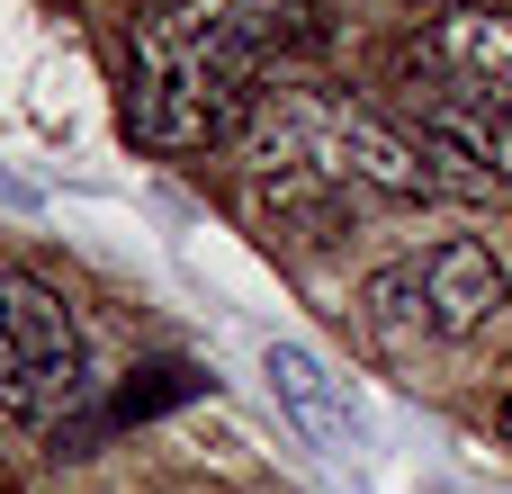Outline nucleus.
Here are the masks:
<instances>
[{
	"mask_svg": "<svg viewBox=\"0 0 512 494\" xmlns=\"http://www.w3.org/2000/svg\"><path fill=\"white\" fill-rule=\"evenodd\" d=\"M81 396V324L36 270H0V423H36Z\"/></svg>",
	"mask_w": 512,
	"mask_h": 494,
	"instance_id": "nucleus-4",
	"label": "nucleus"
},
{
	"mask_svg": "<svg viewBox=\"0 0 512 494\" xmlns=\"http://www.w3.org/2000/svg\"><path fill=\"white\" fill-rule=\"evenodd\" d=\"M252 171L279 180V189H315V180H369L387 198H432L441 171L423 162L414 135L378 126L369 108H342V99H315V90H288L279 108L252 117Z\"/></svg>",
	"mask_w": 512,
	"mask_h": 494,
	"instance_id": "nucleus-3",
	"label": "nucleus"
},
{
	"mask_svg": "<svg viewBox=\"0 0 512 494\" xmlns=\"http://www.w3.org/2000/svg\"><path fill=\"white\" fill-rule=\"evenodd\" d=\"M261 378H270V396L288 405V423L306 432V450H324V459H351V450H360V414H351L342 378H333L306 342H270V351H261Z\"/></svg>",
	"mask_w": 512,
	"mask_h": 494,
	"instance_id": "nucleus-6",
	"label": "nucleus"
},
{
	"mask_svg": "<svg viewBox=\"0 0 512 494\" xmlns=\"http://www.w3.org/2000/svg\"><path fill=\"white\" fill-rule=\"evenodd\" d=\"M369 306H378L387 333L468 342V333L495 324V306H504V270H495V252H486L477 234H450V243H432L423 261L378 270V279H369Z\"/></svg>",
	"mask_w": 512,
	"mask_h": 494,
	"instance_id": "nucleus-5",
	"label": "nucleus"
},
{
	"mask_svg": "<svg viewBox=\"0 0 512 494\" xmlns=\"http://www.w3.org/2000/svg\"><path fill=\"white\" fill-rule=\"evenodd\" d=\"M153 387H126L117 396V414H162V405H180V396H198V378L189 369H144Z\"/></svg>",
	"mask_w": 512,
	"mask_h": 494,
	"instance_id": "nucleus-7",
	"label": "nucleus"
},
{
	"mask_svg": "<svg viewBox=\"0 0 512 494\" xmlns=\"http://www.w3.org/2000/svg\"><path fill=\"white\" fill-rule=\"evenodd\" d=\"M297 0H162L126 54V135L153 153H207L261 99V72L297 45Z\"/></svg>",
	"mask_w": 512,
	"mask_h": 494,
	"instance_id": "nucleus-1",
	"label": "nucleus"
},
{
	"mask_svg": "<svg viewBox=\"0 0 512 494\" xmlns=\"http://www.w3.org/2000/svg\"><path fill=\"white\" fill-rule=\"evenodd\" d=\"M396 117L441 171V189H504L512 180V18L450 9L396 54Z\"/></svg>",
	"mask_w": 512,
	"mask_h": 494,
	"instance_id": "nucleus-2",
	"label": "nucleus"
}]
</instances>
